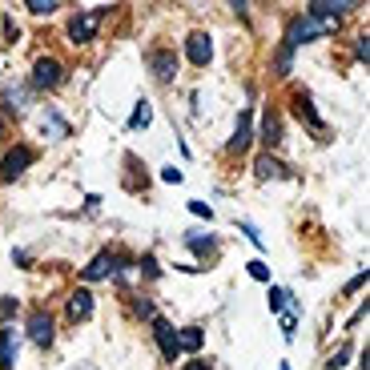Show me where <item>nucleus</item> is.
<instances>
[{"instance_id":"obj_16","label":"nucleus","mask_w":370,"mask_h":370,"mask_svg":"<svg viewBox=\"0 0 370 370\" xmlns=\"http://www.w3.org/2000/svg\"><path fill=\"white\" fill-rule=\"evenodd\" d=\"M0 101H4V113L21 117V113L28 109V89H21V85H16V89H4V97H0Z\"/></svg>"},{"instance_id":"obj_15","label":"nucleus","mask_w":370,"mask_h":370,"mask_svg":"<svg viewBox=\"0 0 370 370\" xmlns=\"http://www.w3.org/2000/svg\"><path fill=\"white\" fill-rule=\"evenodd\" d=\"M262 145H282V121H278V113L266 109V117H262Z\"/></svg>"},{"instance_id":"obj_17","label":"nucleus","mask_w":370,"mask_h":370,"mask_svg":"<svg viewBox=\"0 0 370 370\" xmlns=\"http://www.w3.org/2000/svg\"><path fill=\"white\" fill-rule=\"evenodd\" d=\"M250 141H254V133H250V113H242V117H237L234 137H230V153H246Z\"/></svg>"},{"instance_id":"obj_7","label":"nucleus","mask_w":370,"mask_h":370,"mask_svg":"<svg viewBox=\"0 0 370 370\" xmlns=\"http://www.w3.org/2000/svg\"><path fill=\"white\" fill-rule=\"evenodd\" d=\"M149 69H153L157 81H173V77H177V52H173V49L149 52Z\"/></svg>"},{"instance_id":"obj_23","label":"nucleus","mask_w":370,"mask_h":370,"mask_svg":"<svg viewBox=\"0 0 370 370\" xmlns=\"http://www.w3.org/2000/svg\"><path fill=\"white\" fill-rule=\"evenodd\" d=\"M16 310H21V302H16V298H0V326H4L9 318H16Z\"/></svg>"},{"instance_id":"obj_13","label":"nucleus","mask_w":370,"mask_h":370,"mask_svg":"<svg viewBox=\"0 0 370 370\" xmlns=\"http://www.w3.org/2000/svg\"><path fill=\"white\" fill-rule=\"evenodd\" d=\"M40 133L52 137V141H61V137H69V121H65L57 109H45V117H40Z\"/></svg>"},{"instance_id":"obj_19","label":"nucleus","mask_w":370,"mask_h":370,"mask_svg":"<svg viewBox=\"0 0 370 370\" xmlns=\"http://www.w3.org/2000/svg\"><path fill=\"white\" fill-rule=\"evenodd\" d=\"M185 246L206 258V254H213V250H218V242H213V237H201V234H185Z\"/></svg>"},{"instance_id":"obj_21","label":"nucleus","mask_w":370,"mask_h":370,"mask_svg":"<svg viewBox=\"0 0 370 370\" xmlns=\"http://www.w3.org/2000/svg\"><path fill=\"white\" fill-rule=\"evenodd\" d=\"M25 9H28L33 16H52L57 9H61V4H57V0H28Z\"/></svg>"},{"instance_id":"obj_24","label":"nucleus","mask_w":370,"mask_h":370,"mask_svg":"<svg viewBox=\"0 0 370 370\" xmlns=\"http://www.w3.org/2000/svg\"><path fill=\"white\" fill-rule=\"evenodd\" d=\"M246 270H250V278H254V282H270V266H266V262H250Z\"/></svg>"},{"instance_id":"obj_29","label":"nucleus","mask_w":370,"mask_h":370,"mask_svg":"<svg viewBox=\"0 0 370 370\" xmlns=\"http://www.w3.org/2000/svg\"><path fill=\"white\" fill-rule=\"evenodd\" d=\"M242 234H246V237H250V242H254V246H258V250L266 246V242H262V234H258V230H254V225H250V222H242Z\"/></svg>"},{"instance_id":"obj_26","label":"nucleus","mask_w":370,"mask_h":370,"mask_svg":"<svg viewBox=\"0 0 370 370\" xmlns=\"http://www.w3.org/2000/svg\"><path fill=\"white\" fill-rule=\"evenodd\" d=\"M286 298H290L286 290H270V310H278V314H282V310H286Z\"/></svg>"},{"instance_id":"obj_33","label":"nucleus","mask_w":370,"mask_h":370,"mask_svg":"<svg viewBox=\"0 0 370 370\" xmlns=\"http://www.w3.org/2000/svg\"><path fill=\"white\" fill-rule=\"evenodd\" d=\"M161 181H173V185H177V181H181V169H173V165H165V169H161Z\"/></svg>"},{"instance_id":"obj_10","label":"nucleus","mask_w":370,"mask_h":370,"mask_svg":"<svg viewBox=\"0 0 370 370\" xmlns=\"http://www.w3.org/2000/svg\"><path fill=\"white\" fill-rule=\"evenodd\" d=\"M254 173H258L262 181H278V177H290V169H286L278 157H270V153H262V157L254 161Z\"/></svg>"},{"instance_id":"obj_27","label":"nucleus","mask_w":370,"mask_h":370,"mask_svg":"<svg viewBox=\"0 0 370 370\" xmlns=\"http://www.w3.org/2000/svg\"><path fill=\"white\" fill-rule=\"evenodd\" d=\"M346 358H350V346H342L338 354H330V362H326V366H330V370H338V366H346Z\"/></svg>"},{"instance_id":"obj_35","label":"nucleus","mask_w":370,"mask_h":370,"mask_svg":"<svg viewBox=\"0 0 370 370\" xmlns=\"http://www.w3.org/2000/svg\"><path fill=\"white\" fill-rule=\"evenodd\" d=\"M181 370H213V366H210V362H185Z\"/></svg>"},{"instance_id":"obj_18","label":"nucleus","mask_w":370,"mask_h":370,"mask_svg":"<svg viewBox=\"0 0 370 370\" xmlns=\"http://www.w3.org/2000/svg\"><path fill=\"white\" fill-rule=\"evenodd\" d=\"M294 113L310 125V129H314V133H322V117L314 113V105H310V97H306V93H298V97H294Z\"/></svg>"},{"instance_id":"obj_28","label":"nucleus","mask_w":370,"mask_h":370,"mask_svg":"<svg viewBox=\"0 0 370 370\" xmlns=\"http://www.w3.org/2000/svg\"><path fill=\"white\" fill-rule=\"evenodd\" d=\"M354 57H358V61H370V40H366V37H358V45H354Z\"/></svg>"},{"instance_id":"obj_31","label":"nucleus","mask_w":370,"mask_h":370,"mask_svg":"<svg viewBox=\"0 0 370 370\" xmlns=\"http://www.w3.org/2000/svg\"><path fill=\"white\" fill-rule=\"evenodd\" d=\"M137 266H145V274H149V278H157V262H153V254H145V258H141V262H137Z\"/></svg>"},{"instance_id":"obj_8","label":"nucleus","mask_w":370,"mask_h":370,"mask_svg":"<svg viewBox=\"0 0 370 370\" xmlns=\"http://www.w3.org/2000/svg\"><path fill=\"white\" fill-rule=\"evenodd\" d=\"M28 338L45 350V346H52V318L45 314V310H33V318H28Z\"/></svg>"},{"instance_id":"obj_32","label":"nucleus","mask_w":370,"mask_h":370,"mask_svg":"<svg viewBox=\"0 0 370 370\" xmlns=\"http://www.w3.org/2000/svg\"><path fill=\"white\" fill-rule=\"evenodd\" d=\"M294 326H298L294 314H282V334H286V338H294Z\"/></svg>"},{"instance_id":"obj_3","label":"nucleus","mask_w":370,"mask_h":370,"mask_svg":"<svg viewBox=\"0 0 370 370\" xmlns=\"http://www.w3.org/2000/svg\"><path fill=\"white\" fill-rule=\"evenodd\" d=\"M33 161H37V153H33L28 145H13V149H9V157L0 161V181H16Z\"/></svg>"},{"instance_id":"obj_34","label":"nucleus","mask_w":370,"mask_h":370,"mask_svg":"<svg viewBox=\"0 0 370 370\" xmlns=\"http://www.w3.org/2000/svg\"><path fill=\"white\" fill-rule=\"evenodd\" d=\"M137 314H141V318H153V302H137Z\"/></svg>"},{"instance_id":"obj_9","label":"nucleus","mask_w":370,"mask_h":370,"mask_svg":"<svg viewBox=\"0 0 370 370\" xmlns=\"http://www.w3.org/2000/svg\"><path fill=\"white\" fill-rule=\"evenodd\" d=\"M354 4L350 0H314V4H306L310 16H322V21H338L342 13H350Z\"/></svg>"},{"instance_id":"obj_4","label":"nucleus","mask_w":370,"mask_h":370,"mask_svg":"<svg viewBox=\"0 0 370 370\" xmlns=\"http://www.w3.org/2000/svg\"><path fill=\"white\" fill-rule=\"evenodd\" d=\"M65 81V65L57 57H37L33 65V89H57Z\"/></svg>"},{"instance_id":"obj_25","label":"nucleus","mask_w":370,"mask_h":370,"mask_svg":"<svg viewBox=\"0 0 370 370\" xmlns=\"http://www.w3.org/2000/svg\"><path fill=\"white\" fill-rule=\"evenodd\" d=\"M290 57H294V52H290V49L282 45V49H278V77H286V73H290Z\"/></svg>"},{"instance_id":"obj_22","label":"nucleus","mask_w":370,"mask_h":370,"mask_svg":"<svg viewBox=\"0 0 370 370\" xmlns=\"http://www.w3.org/2000/svg\"><path fill=\"white\" fill-rule=\"evenodd\" d=\"M149 117H153V109H149V101H141V105L133 109V117H129V129H145Z\"/></svg>"},{"instance_id":"obj_1","label":"nucleus","mask_w":370,"mask_h":370,"mask_svg":"<svg viewBox=\"0 0 370 370\" xmlns=\"http://www.w3.org/2000/svg\"><path fill=\"white\" fill-rule=\"evenodd\" d=\"M334 28H338V21H322V16H294L290 21V28H286V49L294 52L298 45H306V40H318V37H330Z\"/></svg>"},{"instance_id":"obj_5","label":"nucleus","mask_w":370,"mask_h":370,"mask_svg":"<svg viewBox=\"0 0 370 370\" xmlns=\"http://www.w3.org/2000/svg\"><path fill=\"white\" fill-rule=\"evenodd\" d=\"M129 262L121 258V254H113V250H105V254H97V258L85 266V282H97V278H113V274H121Z\"/></svg>"},{"instance_id":"obj_12","label":"nucleus","mask_w":370,"mask_h":370,"mask_svg":"<svg viewBox=\"0 0 370 370\" xmlns=\"http://www.w3.org/2000/svg\"><path fill=\"white\" fill-rule=\"evenodd\" d=\"M185 49H189V61H194V65H210V57H213V40L206 37V33H194Z\"/></svg>"},{"instance_id":"obj_6","label":"nucleus","mask_w":370,"mask_h":370,"mask_svg":"<svg viewBox=\"0 0 370 370\" xmlns=\"http://www.w3.org/2000/svg\"><path fill=\"white\" fill-rule=\"evenodd\" d=\"M153 338H157V346H161V358H165V362H177L181 342H177V330H173L165 318H153Z\"/></svg>"},{"instance_id":"obj_14","label":"nucleus","mask_w":370,"mask_h":370,"mask_svg":"<svg viewBox=\"0 0 370 370\" xmlns=\"http://www.w3.org/2000/svg\"><path fill=\"white\" fill-rule=\"evenodd\" d=\"M89 314H93V294H89V290H73V294H69V318L85 322Z\"/></svg>"},{"instance_id":"obj_11","label":"nucleus","mask_w":370,"mask_h":370,"mask_svg":"<svg viewBox=\"0 0 370 370\" xmlns=\"http://www.w3.org/2000/svg\"><path fill=\"white\" fill-rule=\"evenodd\" d=\"M16 330L13 326H0V370H13V362H16Z\"/></svg>"},{"instance_id":"obj_30","label":"nucleus","mask_w":370,"mask_h":370,"mask_svg":"<svg viewBox=\"0 0 370 370\" xmlns=\"http://www.w3.org/2000/svg\"><path fill=\"white\" fill-rule=\"evenodd\" d=\"M189 210L198 213V218H206V222H210V218H213V210H210V206H206V201H189Z\"/></svg>"},{"instance_id":"obj_20","label":"nucleus","mask_w":370,"mask_h":370,"mask_svg":"<svg viewBox=\"0 0 370 370\" xmlns=\"http://www.w3.org/2000/svg\"><path fill=\"white\" fill-rule=\"evenodd\" d=\"M177 342H181V350H201V330L185 326V330H177Z\"/></svg>"},{"instance_id":"obj_2","label":"nucleus","mask_w":370,"mask_h":370,"mask_svg":"<svg viewBox=\"0 0 370 370\" xmlns=\"http://www.w3.org/2000/svg\"><path fill=\"white\" fill-rule=\"evenodd\" d=\"M101 16H105V9H89V13H77L73 21H69V37H73V45H85V40L97 37Z\"/></svg>"}]
</instances>
